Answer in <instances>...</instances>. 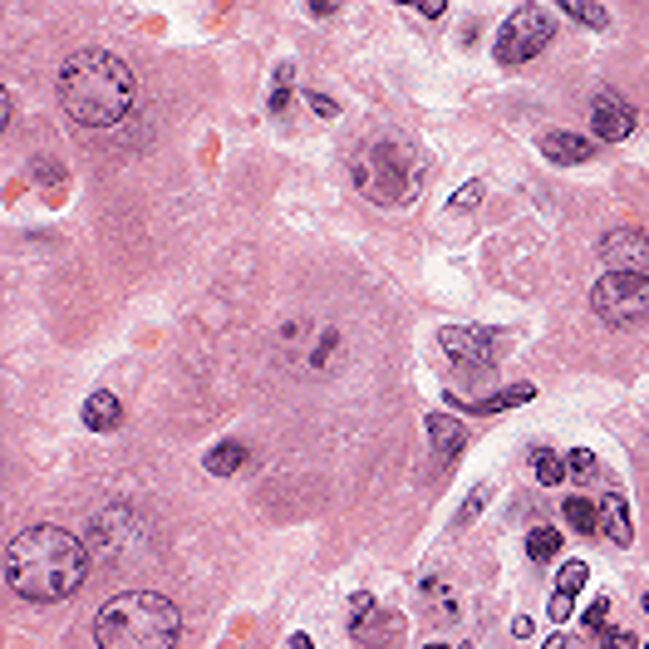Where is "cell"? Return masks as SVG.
Instances as JSON below:
<instances>
[{
    "label": "cell",
    "mask_w": 649,
    "mask_h": 649,
    "mask_svg": "<svg viewBox=\"0 0 649 649\" xmlns=\"http://www.w3.org/2000/svg\"><path fill=\"white\" fill-rule=\"evenodd\" d=\"M89 581V546L64 527H30L5 546V586L30 605H59Z\"/></svg>",
    "instance_id": "1"
},
{
    "label": "cell",
    "mask_w": 649,
    "mask_h": 649,
    "mask_svg": "<svg viewBox=\"0 0 649 649\" xmlns=\"http://www.w3.org/2000/svg\"><path fill=\"white\" fill-rule=\"evenodd\" d=\"M59 104L84 128H114L138 104L133 69L114 50H79L59 64Z\"/></svg>",
    "instance_id": "2"
},
{
    "label": "cell",
    "mask_w": 649,
    "mask_h": 649,
    "mask_svg": "<svg viewBox=\"0 0 649 649\" xmlns=\"http://www.w3.org/2000/svg\"><path fill=\"white\" fill-rule=\"evenodd\" d=\"M177 635H182V610L153 590H123L104 600L94 615L99 649H173Z\"/></svg>",
    "instance_id": "3"
},
{
    "label": "cell",
    "mask_w": 649,
    "mask_h": 649,
    "mask_svg": "<svg viewBox=\"0 0 649 649\" xmlns=\"http://www.w3.org/2000/svg\"><path fill=\"white\" fill-rule=\"evenodd\" d=\"M354 187L379 202V207H409L423 192V158L413 153L404 138H369L359 143L350 158Z\"/></svg>",
    "instance_id": "4"
},
{
    "label": "cell",
    "mask_w": 649,
    "mask_h": 649,
    "mask_svg": "<svg viewBox=\"0 0 649 649\" xmlns=\"http://www.w3.org/2000/svg\"><path fill=\"white\" fill-rule=\"evenodd\" d=\"M590 310L625 330V325H640L649 320V276H635V271H605L595 286H590Z\"/></svg>",
    "instance_id": "5"
},
{
    "label": "cell",
    "mask_w": 649,
    "mask_h": 649,
    "mask_svg": "<svg viewBox=\"0 0 649 649\" xmlns=\"http://www.w3.org/2000/svg\"><path fill=\"white\" fill-rule=\"evenodd\" d=\"M551 35H556V15L546 5H517L502 20V30L492 40V55L502 64H527V59H536L551 45Z\"/></svg>",
    "instance_id": "6"
},
{
    "label": "cell",
    "mask_w": 649,
    "mask_h": 649,
    "mask_svg": "<svg viewBox=\"0 0 649 649\" xmlns=\"http://www.w3.org/2000/svg\"><path fill=\"white\" fill-rule=\"evenodd\" d=\"M438 345L453 354L463 369H492V364L507 354V335H502V330H487V325H443V330H438Z\"/></svg>",
    "instance_id": "7"
},
{
    "label": "cell",
    "mask_w": 649,
    "mask_h": 649,
    "mask_svg": "<svg viewBox=\"0 0 649 649\" xmlns=\"http://www.w3.org/2000/svg\"><path fill=\"white\" fill-rule=\"evenodd\" d=\"M600 261L610 271L649 276V232L645 227H615V232H605L600 236Z\"/></svg>",
    "instance_id": "8"
},
{
    "label": "cell",
    "mask_w": 649,
    "mask_h": 649,
    "mask_svg": "<svg viewBox=\"0 0 649 649\" xmlns=\"http://www.w3.org/2000/svg\"><path fill=\"white\" fill-rule=\"evenodd\" d=\"M590 133L605 138V143L630 138V133H635V109H630L620 94H600V99L590 104Z\"/></svg>",
    "instance_id": "9"
},
{
    "label": "cell",
    "mask_w": 649,
    "mask_h": 649,
    "mask_svg": "<svg viewBox=\"0 0 649 649\" xmlns=\"http://www.w3.org/2000/svg\"><path fill=\"white\" fill-rule=\"evenodd\" d=\"M586 581H590L586 561H566V566H561V576H556V595H551V605H546V615H551L556 625H566V620L576 615V595L586 590Z\"/></svg>",
    "instance_id": "10"
},
{
    "label": "cell",
    "mask_w": 649,
    "mask_h": 649,
    "mask_svg": "<svg viewBox=\"0 0 649 649\" xmlns=\"http://www.w3.org/2000/svg\"><path fill=\"white\" fill-rule=\"evenodd\" d=\"M590 153H595V143L581 138V133H571V128H551V133H541V158H551V163H561V168L586 163Z\"/></svg>",
    "instance_id": "11"
},
{
    "label": "cell",
    "mask_w": 649,
    "mask_h": 649,
    "mask_svg": "<svg viewBox=\"0 0 649 649\" xmlns=\"http://www.w3.org/2000/svg\"><path fill=\"white\" fill-rule=\"evenodd\" d=\"M423 428H428V438H433V453H438V458H458V453L468 448V428H463L458 418H448V413H428V418H423Z\"/></svg>",
    "instance_id": "12"
},
{
    "label": "cell",
    "mask_w": 649,
    "mask_h": 649,
    "mask_svg": "<svg viewBox=\"0 0 649 649\" xmlns=\"http://www.w3.org/2000/svg\"><path fill=\"white\" fill-rule=\"evenodd\" d=\"M600 536H610L615 546H630V541H635L630 507H625V497H620V492H605V502H600Z\"/></svg>",
    "instance_id": "13"
},
{
    "label": "cell",
    "mask_w": 649,
    "mask_h": 649,
    "mask_svg": "<svg viewBox=\"0 0 649 649\" xmlns=\"http://www.w3.org/2000/svg\"><path fill=\"white\" fill-rule=\"evenodd\" d=\"M118 423H123V404H118V394L99 389V394L84 399V428H94V433H114Z\"/></svg>",
    "instance_id": "14"
},
{
    "label": "cell",
    "mask_w": 649,
    "mask_h": 649,
    "mask_svg": "<svg viewBox=\"0 0 649 649\" xmlns=\"http://www.w3.org/2000/svg\"><path fill=\"white\" fill-rule=\"evenodd\" d=\"M531 399H536V389H531V384H512V389L487 394V399H477V404H463L458 394H448V404H458L463 413H502V409H517V404H531Z\"/></svg>",
    "instance_id": "15"
},
{
    "label": "cell",
    "mask_w": 649,
    "mask_h": 649,
    "mask_svg": "<svg viewBox=\"0 0 649 649\" xmlns=\"http://www.w3.org/2000/svg\"><path fill=\"white\" fill-rule=\"evenodd\" d=\"M241 463H246V443H236V438L232 443H217V448L202 458V468L212 472V477H232Z\"/></svg>",
    "instance_id": "16"
},
{
    "label": "cell",
    "mask_w": 649,
    "mask_h": 649,
    "mask_svg": "<svg viewBox=\"0 0 649 649\" xmlns=\"http://www.w3.org/2000/svg\"><path fill=\"white\" fill-rule=\"evenodd\" d=\"M527 556L536 561V566L556 561V556H561V531H551V527H531V531H527Z\"/></svg>",
    "instance_id": "17"
},
{
    "label": "cell",
    "mask_w": 649,
    "mask_h": 649,
    "mask_svg": "<svg viewBox=\"0 0 649 649\" xmlns=\"http://www.w3.org/2000/svg\"><path fill=\"white\" fill-rule=\"evenodd\" d=\"M561 512H566V527L581 531V536H586V531H600V507H595V502H586V497H566V507H561Z\"/></svg>",
    "instance_id": "18"
},
{
    "label": "cell",
    "mask_w": 649,
    "mask_h": 649,
    "mask_svg": "<svg viewBox=\"0 0 649 649\" xmlns=\"http://www.w3.org/2000/svg\"><path fill=\"white\" fill-rule=\"evenodd\" d=\"M531 472H536V482H541V487H561V482H566V458H556L551 448H536Z\"/></svg>",
    "instance_id": "19"
},
{
    "label": "cell",
    "mask_w": 649,
    "mask_h": 649,
    "mask_svg": "<svg viewBox=\"0 0 649 649\" xmlns=\"http://www.w3.org/2000/svg\"><path fill=\"white\" fill-rule=\"evenodd\" d=\"M561 10H566V15H576V20H581V25H590V30H605V25H610V10H605V5H595V0H566Z\"/></svg>",
    "instance_id": "20"
},
{
    "label": "cell",
    "mask_w": 649,
    "mask_h": 649,
    "mask_svg": "<svg viewBox=\"0 0 649 649\" xmlns=\"http://www.w3.org/2000/svg\"><path fill=\"white\" fill-rule=\"evenodd\" d=\"M291 79H295V69L281 64V69H276V89H271V114H286V109H291Z\"/></svg>",
    "instance_id": "21"
},
{
    "label": "cell",
    "mask_w": 649,
    "mask_h": 649,
    "mask_svg": "<svg viewBox=\"0 0 649 649\" xmlns=\"http://www.w3.org/2000/svg\"><path fill=\"white\" fill-rule=\"evenodd\" d=\"M379 605H374V595L369 590H354L350 595V635L359 630V625H369V615H374Z\"/></svg>",
    "instance_id": "22"
},
{
    "label": "cell",
    "mask_w": 649,
    "mask_h": 649,
    "mask_svg": "<svg viewBox=\"0 0 649 649\" xmlns=\"http://www.w3.org/2000/svg\"><path fill=\"white\" fill-rule=\"evenodd\" d=\"M566 472L571 477H595V453L590 448H571L566 453Z\"/></svg>",
    "instance_id": "23"
},
{
    "label": "cell",
    "mask_w": 649,
    "mask_h": 649,
    "mask_svg": "<svg viewBox=\"0 0 649 649\" xmlns=\"http://www.w3.org/2000/svg\"><path fill=\"white\" fill-rule=\"evenodd\" d=\"M477 202H482V182H468V187H458V192H453V202H448V207H453V212H472Z\"/></svg>",
    "instance_id": "24"
},
{
    "label": "cell",
    "mask_w": 649,
    "mask_h": 649,
    "mask_svg": "<svg viewBox=\"0 0 649 649\" xmlns=\"http://www.w3.org/2000/svg\"><path fill=\"white\" fill-rule=\"evenodd\" d=\"M305 104H310V109H315L320 118H335V114H340V104H335L330 94H320V89H305Z\"/></svg>",
    "instance_id": "25"
},
{
    "label": "cell",
    "mask_w": 649,
    "mask_h": 649,
    "mask_svg": "<svg viewBox=\"0 0 649 649\" xmlns=\"http://www.w3.org/2000/svg\"><path fill=\"white\" fill-rule=\"evenodd\" d=\"M586 625H590V630H610V600H605V595H600V600H590Z\"/></svg>",
    "instance_id": "26"
},
{
    "label": "cell",
    "mask_w": 649,
    "mask_h": 649,
    "mask_svg": "<svg viewBox=\"0 0 649 649\" xmlns=\"http://www.w3.org/2000/svg\"><path fill=\"white\" fill-rule=\"evenodd\" d=\"M600 649H640L630 630H600Z\"/></svg>",
    "instance_id": "27"
},
{
    "label": "cell",
    "mask_w": 649,
    "mask_h": 649,
    "mask_svg": "<svg viewBox=\"0 0 649 649\" xmlns=\"http://www.w3.org/2000/svg\"><path fill=\"white\" fill-rule=\"evenodd\" d=\"M482 507H487V487H477V492H472V502L458 512V527H472V517H477Z\"/></svg>",
    "instance_id": "28"
},
{
    "label": "cell",
    "mask_w": 649,
    "mask_h": 649,
    "mask_svg": "<svg viewBox=\"0 0 649 649\" xmlns=\"http://www.w3.org/2000/svg\"><path fill=\"white\" fill-rule=\"evenodd\" d=\"M335 10H340V5H335V0H310V15H320V20H330V15H335Z\"/></svg>",
    "instance_id": "29"
},
{
    "label": "cell",
    "mask_w": 649,
    "mask_h": 649,
    "mask_svg": "<svg viewBox=\"0 0 649 649\" xmlns=\"http://www.w3.org/2000/svg\"><path fill=\"white\" fill-rule=\"evenodd\" d=\"M443 10H448V5H443V0H423V5H418V15H428V20H438V15H443Z\"/></svg>",
    "instance_id": "30"
},
{
    "label": "cell",
    "mask_w": 649,
    "mask_h": 649,
    "mask_svg": "<svg viewBox=\"0 0 649 649\" xmlns=\"http://www.w3.org/2000/svg\"><path fill=\"white\" fill-rule=\"evenodd\" d=\"M512 635H517V640H527V635H531V620H527V615H517V620H512Z\"/></svg>",
    "instance_id": "31"
},
{
    "label": "cell",
    "mask_w": 649,
    "mask_h": 649,
    "mask_svg": "<svg viewBox=\"0 0 649 649\" xmlns=\"http://www.w3.org/2000/svg\"><path fill=\"white\" fill-rule=\"evenodd\" d=\"M541 649H576V645H571L566 635H551V640H546V645H541Z\"/></svg>",
    "instance_id": "32"
},
{
    "label": "cell",
    "mask_w": 649,
    "mask_h": 649,
    "mask_svg": "<svg viewBox=\"0 0 649 649\" xmlns=\"http://www.w3.org/2000/svg\"><path fill=\"white\" fill-rule=\"evenodd\" d=\"M286 649H315V645H310V635H291V640H286Z\"/></svg>",
    "instance_id": "33"
},
{
    "label": "cell",
    "mask_w": 649,
    "mask_h": 649,
    "mask_svg": "<svg viewBox=\"0 0 649 649\" xmlns=\"http://www.w3.org/2000/svg\"><path fill=\"white\" fill-rule=\"evenodd\" d=\"M423 649H468V645H423Z\"/></svg>",
    "instance_id": "34"
},
{
    "label": "cell",
    "mask_w": 649,
    "mask_h": 649,
    "mask_svg": "<svg viewBox=\"0 0 649 649\" xmlns=\"http://www.w3.org/2000/svg\"><path fill=\"white\" fill-rule=\"evenodd\" d=\"M645 615H649V595H645Z\"/></svg>",
    "instance_id": "35"
},
{
    "label": "cell",
    "mask_w": 649,
    "mask_h": 649,
    "mask_svg": "<svg viewBox=\"0 0 649 649\" xmlns=\"http://www.w3.org/2000/svg\"><path fill=\"white\" fill-rule=\"evenodd\" d=\"M640 649H649V645H640Z\"/></svg>",
    "instance_id": "36"
}]
</instances>
